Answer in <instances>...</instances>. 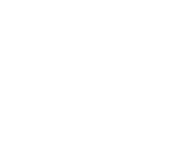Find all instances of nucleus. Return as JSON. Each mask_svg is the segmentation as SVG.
<instances>
[]
</instances>
